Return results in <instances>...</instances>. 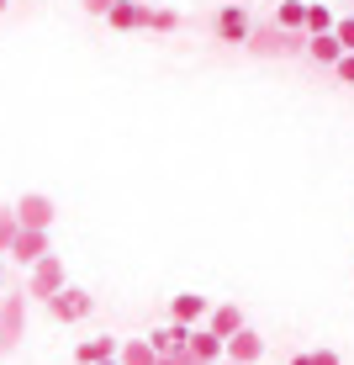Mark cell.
Masks as SVG:
<instances>
[{
	"label": "cell",
	"instance_id": "cell-12",
	"mask_svg": "<svg viewBox=\"0 0 354 365\" xmlns=\"http://www.w3.org/2000/svg\"><path fill=\"white\" fill-rule=\"evenodd\" d=\"M207 329H212V334H222V339H233L238 329H249V323H244V312H238V307H233V302H222V307H212V318H207Z\"/></svg>",
	"mask_w": 354,
	"mask_h": 365
},
{
	"label": "cell",
	"instance_id": "cell-17",
	"mask_svg": "<svg viewBox=\"0 0 354 365\" xmlns=\"http://www.w3.org/2000/svg\"><path fill=\"white\" fill-rule=\"evenodd\" d=\"M143 27H148V32H175V27H180V11H170V6H148Z\"/></svg>",
	"mask_w": 354,
	"mask_h": 365
},
{
	"label": "cell",
	"instance_id": "cell-9",
	"mask_svg": "<svg viewBox=\"0 0 354 365\" xmlns=\"http://www.w3.org/2000/svg\"><path fill=\"white\" fill-rule=\"evenodd\" d=\"M143 16H148L143 0H117V6L106 11V27L111 32H137V27H143Z\"/></svg>",
	"mask_w": 354,
	"mask_h": 365
},
{
	"label": "cell",
	"instance_id": "cell-11",
	"mask_svg": "<svg viewBox=\"0 0 354 365\" xmlns=\"http://www.w3.org/2000/svg\"><path fill=\"white\" fill-rule=\"evenodd\" d=\"M117 355H122V339H106V334L85 339V344L74 349V360H80V365H100V360H117Z\"/></svg>",
	"mask_w": 354,
	"mask_h": 365
},
{
	"label": "cell",
	"instance_id": "cell-18",
	"mask_svg": "<svg viewBox=\"0 0 354 365\" xmlns=\"http://www.w3.org/2000/svg\"><path fill=\"white\" fill-rule=\"evenodd\" d=\"M16 233H21V222H16V207H0V255H11Z\"/></svg>",
	"mask_w": 354,
	"mask_h": 365
},
{
	"label": "cell",
	"instance_id": "cell-6",
	"mask_svg": "<svg viewBox=\"0 0 354 365\" xmlns=\"http://www.w3.org/2000/svg\"><path fill=\"white\" fill-rule=\"evenodd\" d=\"M21 329H27V302H21V297H6V302H0V349L16 344Z\"/></svg>",
	"mask_w": 354,
	"mask_h": 365
},
{
	"label": "cell",
	"instance_id": "cell-7",
	"mask_svg": "<svg viewBox=\"0 0 354 365\" xmlns=\"http://www.w3.org/2000/svg\"><path fill=\"white\" fill-rule=\"evenodd\" d=\"M217 37H222V43H249V37H254L249 11H244V6H222V11H217Z\"/></svg>",
	"mask_w": 354,
	"mask_h": 365
},
{
	"label": "cell",
	"instance_id": "cell-25",
	"mask_svg": "<svg viewBox=\"0 0 354 365\" xmlns=\"http://www.w3.org/2000/svg\"><path fill=\"white\" fill-rule=\"evenodd\" d=\"M0 286H6V265H0Z\"/></svg>",
	"mask_w": 354,
	"mask_h": 365
},
{
	"label": "cell",
	"instance_id": "cell-15",
	"mask_svg": "<svg viewBox=\"0 0 354 365\" xmlns=\"http://www.w3.org/2000/svg\"><path fill=\"white\" fill-rule=\"evenodd\" d=\"M275 27L307 32V0H281V11H275Z\"/></svg>",
	"mask_w": 354,
	"mask_h": 365
},
{
	"label": "cell",
	"instance_id": "cell-26",
	"mask_svg": "<svg viewBox=\"0 0 354 365\" xmlns=\"http://www.w3.org/2000/svg\"><path fill=\"white\" fill-rule=\"evenodd\" d=\"M100 365H122V360H100Z\"/></svg>",
	"mask_w": 354,
	"mask_h": 365
},
{
	"label": "cell",
	"instance_id": "cell-13",
	"mask_svg": "<svg viewBox=\"0 0 354 365\" xmlns=\"http://www.w3.org/2000/svg\"><path fill=\"white\" fill-rule=\"evenodd\" d=\"M307 53L318 58V64H338V58H344L349 48L338 43V32H318V37H307Z\"/></svg>",
	"mask_w": 354,
	"mask_h": 365
},
{
	"label": "cell",
	"instance_id": "cell-4",
	"mask_svg": "<svg viewBox=\"0 0 354 365\" xmlns=\"http://www.w3.org/2000/svg\"><path fill=\"white\" fill-rule=\"evenodd\" d=\"M207 318H212V302H207V297H196V292H185V297H175V302H170V323L201 329Z\"/></svg>",
	"mask_w": 354,
	"mask_h": 365
},
{
	"label": "cell",
	"instance_id": "cell-23",
	"mask_svg": "<svg viewBox=\"0 0 354 365\" xmlns=\"http://www.w3.org/2000/svg\"><path fill=\"white\" fill-rule=\"evenodd\" d=\"M312 365H344V360H338L333 349H318V355H312Z\"/></svg>",
	"mask_w": 354,
	"mask_h": 365
},
{
	"label": "cell",
	"instance_id": "cell-14",
	"mask_svg": "<svg viewBox=\"0 0 354 365\" xmlns=\"http://www.w3.org/2000/svg\"><path fill=\"white\" fill-rule=\"evenodd\" d=\"M122 365H159V349L148 344V339H122Z\"/></svg>",
	"mask_w": 354,
	"mask_h": 365
},
{
	"label": "cell",
	"instance_id": "cell-29",
	"mask_svg": "<svg viewBox=\"0 0 354 365\" xmlns=\"http://www.w3.org/2000/svg\"><path fill=\"white\" fill-rule=\"evenodd\" d=\"M143 6H148V0H143Z\"/></svg>",
	"mask_w": 354,
	"mask_h": 365
},
{
	"label": "cell",
	"instance_id": "cell-27",
	"mask_svg": "<svg viewBox=\"0 0 354 365\" xmlns=\"http://www.w3.org/2000/svg\"><path fill=\"white\" fill-rule=\"evenodd\" d=\"M6 6H11V0H0V11H6Z\"/></svg>",
	"mask_w": 354,
	"mask_h": 365
},
{
	"label": "cell",
	"instance_id": "cell-21",
	"mask_svg": "<svg viewBox=\"0 0 354 365\" xmlns=\"http://www.w3.org/2000/svg\"><path fill=\"white\" fill-rule=\"evenodd\" d=\"M333 74H338L344 85H354V53H344V58H338V64H333Z\"/></svg>",
	"mask_w": 354,
	"mask_h": 365
},
{
	"label": "cell",
	"instance_id": "cell-19",
	"mask_svg": "<svg viewBox=\"0 0 354 365\" xmlns=\"http://www.w3.org/2000/svg\"><path fill=\"white\" fill-rule=\"evenodd\" d=\"M333 32H338V43H344L349 53H354V16H338V27H333Z\"/></svg>",
	"mask_w": 354,
	"mask_h": 365
},
{
	"label": "cell",
	"instance_id": "cell-22",
	"mask_svg": "<svg viewBox=\"0 0 354 365\" xmlns=\"http://www.w3.org/2000/svg\"><path fill=\"white\" fill-rule=\"evenodd\" d=\"M80 6H85V11H90V16H106V11H111V6H117V0H80Z\"/></svg>",
	"mask_w": 354,
	"mask_h": 365
},
{
	"label": "cell",
	"instance_id": "cell-20",
	"mask_svg": "<svg viewBox=\"0 0 354 365\" xmlns=\"http://www.w3.org/2000/svg\"><path fill=\"white\" fill-rule=\"evenodd\" d=\"M159 365H201V360L191 355V344H185V349H175V355H159Z\"/></svg>",
	"mask_w": 354,
	"mask_h": 365
},
{
	"label": "cell",
	"instance_id": "cell-3",
	"mask_svg": "<svg viewBox=\"0 0 354 365\" xmlns=\"http://www.w3.org/2000/svg\"><path fill=\"white\" fill-rule=\"evenodd\" d=\"M90 307H95V297L80 292V286H64L58 297H48V312H53V323H80V318H90Z\"/></svg>",
	"mask_w": 354,
	"mask_h": 365
},
{
	"label": "cell",
	"instance_id": "cell-5",
	"mask_svg": "<svg viewBox=\"0 0 354 365\" xmlns=\"http://www.w3.org/2000/svg\"><path fill=\"white\" fill-rule=\"evenodd\" d=\"M11 255H16V265H37L43 255H53V244H48V228H21L16 244H11Z\"/></svg>",
	"mask_w": 354,
	"mask_h": 365
},
{
	"label": "cell",
	"instance_id": "cell-16",
	"mask_svg": "<svg viewBox=\"0 0 354 365\" xmlns=\"http://www.w3.org/2000/svg\"><path fill=\"white\" fill-rule=\"evenodd\" d=\"M338 27V16L323 6V0H307V37H318V32H333Z\"/></svg>",
	"mask_w": 354,
	"mask_h": 365
},
{
	"label": "cell",
	"instance_id": "cell-2",
	"mask_svg": "<svg viewBox=\"0 0 354 365\" xmlns=\"http://www.w3.org/2000/svg\"><path fill=\"white\" fill-rule=\"evenodd\" d=\"M16 222H21V228H48V233H53V222H58L53 196H43V191L16 196Z\"/></svg>",
	"mask_w": 354,
	"mask_h": 365
},
{
	"label": "cell",
	"instance_id": "cell-10",
	"mask_svg": "<svg viewBox=\"0 0 354 365\" xmlns=\"http://www.w3.org/2000/svg\"><path fill=\"white\" fill-rule=\"evenodd\" d=\"M259 355H264V339L254 329H238L233 339H227V360H233V365H254Z\"/></svg>",
	"mask_w": 354,
	"mask_h": 365
},
{
	"label": "cell",
	"instance_id": "cell-28",
	"mask_svg": "<svg viewBox=\"0 0 354 365\" xmlns=\"http://www.w3.org/2000/svg\"><path fill=\"white\" fill-rule=\"evenodd\" d=\"M217 365H233V360H217Z\"/></svg>",
	"mask_w": 354,
	"mask_h": 365
},
{
	"label": "cell",
	"instance_id": "cell-24",
	"mask_svg": "<svg viewBox=\"0 0 354 365\" xmlns=\"http://www.w3.org/2000/svg\"><path fill=\"white\" fill-rule=\"evenodd\" d=\"M291 365H312V355H291Z\"/></svg>",
	"mask_w": 354,
	"mask_h": 365
},
{
	"label": "cell",
	"instance_id": "cell-1",
	"mask_svg": "<svg viewBox=\"0 0 354 365\" xmlns=\"http://www.w3.org/2000/svg\"><path fill=\"white\" fill-rule=\"evenodd\" d=\"M64 286H69V275H64V259H58V255H43V259H37V265H32V281H27V297H58V292H64Z\"/></svg>",
	"mask_w": 354,
	"mask_h": 365
},
{
	"label": "cell",
	"instance_id": "cell-8",
	"mask_svg": "<svg viewBox=\"0 0 354 365\" xmlns=\"http://www.w3.org/2000/svg\"><path fill=\"white\" fill-rule=\"evenodd\" d=\"M191 355H196L201 365H217V360H227V339L212 334L207 323H201V329H191Z\"/></svg>",
	"mask_w": 354,
	"mask_h": 365
}]
</instances>
